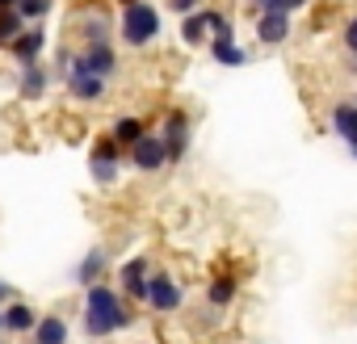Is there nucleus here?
Masks as SVG:
<instances>
[{"label": "nucleus", "instance_id": "nucleus-21", "mask_svg": "<svg viewBox=\"0 0 357 344\" xmlns=\"http://www.w3.org/2000/svg\"><path fill=\"white\" fill-rule=\"evenodd\" d=\"M340 51L344 55H357V13H349L344 26H340Z\"/></svg>", "mask_w": 357, "mask_h": 344}, {"label": "nucleus", "instance_id": "nucleus-26", "mask_svg": "<svg viewBox=\"0 0 357 344\" xmlns=\"http://www.w3.org/2000/svg\"><path fill=\"white\" fill-rule=\"evenodd\" d=\"M26 93H43V72H26Z\"/></svg>", "mask_w": 357, "mask_h": 344}, {"label": "nucleus", "instance_id": "nucleus-18", "mask_svg": "<svg viewBox=\"0 0 357 344\" xmlns=\"http://www.w3.org/2000/svg\"><path fill=\"white\" fill-rule=\"evenodd\" d=\"M114 139L126 143V147H135V143L143 139V122H139V118H122V122L114 126Z\"/></svg>", "mask_w": 357, "mask_h": 344}, {"label": "nucleus", "instance_id": "nucleus-7", "mask_svg": "<svg viewBox=\"0 0 357 344\" xmlns=\"http://www.w3.org/2000/svg\"><path fill=\"white\" fill-rule=\"evenodd\" d=\"M147 302H151L155 311L172 315L176 306H181V286H176L168 273H155V277H151V294H147Z\"/></svg>", "mask_w": 357, "mask_h": 344}, {"label": "nucleus", "instance_id": "nucleus-4", "mask_svg": "<svg viewBox=\"0 0 357 344\" xmlns=\"http://www.w3.org/2000/svg\"><path fill=\"white\" fill-rule=\"evenodd\" d=\"M164 147H168V159H181L185 151H190V118L181 114V109H172L168 118H164Z\"/></svg>", "mask_w": 357, "mask_h": 344}, {"label": "nucleus", "instance_id": "nucleus-2", "mask_svg": "<svg viewBox=\"0 0 357 344\" xmlns=\"http://www.w3.org/2000/svg\"><path fill=\"white\" fill-rule=\"evenodd\" d=\"M122 34L130 47H143L160 34V13L151 5H139V0H130V5L122 9Z\"/></svg>", "mask_w": 357, "mask_h": 344}, {"label": "nucleus", "instance_id": "nucleus-19", "mask_svg": "<svg viewBox=\"0 0 357 344\" xmlns=\"http://www.w3.org/2000/svg\"><path fill=\"white\" fill-rule=\"evenodd\" d=\"M38 47H43V34L34 30V34H26V38H17V42H13V55H17L22 63H30V59L38 55Z\"/></svg>", "mask_w": 357, "mask_h": 344}, {"label": "nucleus", "instance_id": "nucleus-28", "mask_svg": "<svg viewBox=\"0 0 357 344\" xmlns=\"http://www.w3.org/2000/svg\"><path fill=\"white\" fill-rule=\"evenodd\" d=\"M311 0H290V13H298V9H307Z\"/></svg>", "mask_w": 357, "mask_h": 344}, {"label": "nucleus", "instance_id": "nucleus-5", "mask_svg": "<svg viewBox=\"0 0 357 344\" xmlns=\"http://www.w3.org/2000/svg\"><path fill=\"white\" fill-rule=\"evenodd\" d=\"M130 159H135V168L155 172V168H164V164H168V147H164V139H160V134H143V139L130 147Z\"/></svg>", "mask_w": 357, "mask_h": 344}, {"label": "nucleus", "instance_id": "nucleus-30", "mask_svg": "<svg viewBox=\"0 0 357 344\" xmlns=\"http://www.w3.org/2000/svg\"><path fill=\"white\" fill-rule=\"evenodd\" d=\"M349 155H353V159H357V147H349Z\"/></svg>", "mask_w": 357, "mask_h": 344}, {"label": "nucleus", "instance_id": "nucleus-33", "mask_svg": "<svg viewBox=\"0 0 357 344\" xmlns=\"http://www.w3.org/2000/svg\"><path fill=\"white\" fill-rule=\"evenodd\" d=\"M353 101H357V97H353Z\"/></svg>", "mask_w": 357, "mask_h": 344}, {"label": "nucleus", "instance_id": "nucleus-8", "mask_svg": "<svg viewBox=\"0 0 357 344\" xmlns=\"http://www.w3.org/2000/svg\"><path fill=\"white\" fill-rule=\"evenodd\" d=\"M72 72H89V76H109L114 72V51L105 47V42H93L76 63H72Z\"/></svg>", "mask_w": 357, "mask_h": 344}, {"label": "nucleus", "instance_id": "nucleus-15", "mask_svg": "<svg viewBox=\"0 0 357 344\" xmlns=\"http://www.w3.org/2000/svg\"><path fill=\"white\" fill-rule=\"evenodd\" d=\"M101 76H89V72H72V93L76 97H84V101H93V97H101Z\"/></svg>", "mask_w": 357, "mask_h": 344}, {"label": "nucleus", "instance_id": "nucleus-27", "mask_svg": "<svg viewBox=\"0 0 357 344\" xmlns=\"http://www.w3.org/2000/svg\"><path fill=\"white\" fill-rule=\"evenodd\" d=\"M344 68H349V72L357 76V55H344Z\"/></svg>", "mask_w": 357, "mask_h": 344}, {"label": "nucleus", "instance_id": "nucleus-20", "mask_svg": "<svg viewBox=\"0 0 357 344\" xmlns=\"http://www.w3.org/2000/svg\"><path fill=\"white\" fill-rule=\"evenodd\" d=\"M101 265H105V256H101V252H89V256L80 260V269H76V281H84V286H89V281H97Z\"/></svg>", "mask_w": 357, "mask_h": 344}, {"label": "nucleus", "instance_id": "nucleus-11", "mask_svg": "<svg viewBox=\"0 0 357 344\" xmlns=\"http://www.w3.org/2000/svg\"><path fill=\"white\" fill-rule=\"evenodd\" d=\"M118 139H101L97 143V151H93V172H97V177L101 181H114V159H118Z\"/></svg>", "mask_w": 357, "mask_h": 344}, {"label": "nucleus", "instance_id": "nucleus-31", "mask_svg": "<svg viewBox=\"0 0 357 344\" xmlns=\"http://www.w3.org/2000/svg\"><path fill=\"white\" fill-rule=\"evenodd\" d=\"M5 5H13V0H0V9H5Z\"/></svg>", "mask_w": 357, "mask_h": 344}, {"label": "nucleus", "instance_id": "nucleus-24", "mask_svg": "<svg viewBox=\"0 0 357 344\" xmlns=\"http://www.w3.org/2000/svg\"><path fill=\"white\" fill-rule=\"evenodd\" d=\"M252 5H257V13H273V9L290 13V0H252Z\"/></svg>", "mask_w": 357, "mask_h": 344}, {"label": "nucleus", "instance_id": "nucleus-14", "mask_svg": "<svg viewBox=\"0 0 357 344\" xmlns=\"http://www.w3.org/2000/svg\"><path fill=\"white\" fill-rule=\"evenodd\" d=\"M202 17H206V26H211V42H215V38H236V22H231L223 9H202Z\"/></svg>", "mask_w": 357, "mask_h": 344}, {"label": "nucleus", "instance_id": "nucleus-10", "mask_svg": "<svg viewBox=\"0 0 357 344\" xmlns=\"http://www.w3.org/2000/svg\"><path fill=\"white\" fill-rule=\"evenodd\" d=\"M211 59H215V63H223V68H244L252 55H248L236 38H215V42H211Z\"/></svg>", "mask_w": 357, "mask_h": 344}, {"label": "nucleus", "instance_id": "nucleus-17", "mask_svg": "<svg viewBox=\"0 0 357 344\" xmlns=\"http://www.w3.org/2000/svg\"><path fill=\"white\" fill-rule=\"evenodd\" d=\"M63 340H68V327H63L59 315H51V319L38 323V344H63Z\"/></svg>", "mask_w": 357, "mask_h": 344}, {"label": "nucleus", "instance_id": "nucleus-22", "mask_svg": "<svg viewBox=\"0 0 357 344\" xmlns=\"http://www.w3.org/2000/svg\"><path fill=\"white\" fill-rule=\"evenodd\" d=\"M51 9V0H17V13L22 17H43Z\"/></svg>", "mask_w": 357, "mask_h": 344}, {"label": "nucleus", "instance_id": "nucleus-1", "mask_svg": "<svg viewBox=\"0 0 357 344\" xmlns=\"http://www.w3.org/2000/svg\"><path fill=\"white\" fill-rule=\"evenodd\" d=\"M126 323H130V311L118 302V294L109 286H93L89 302H84V331L89 336H109V331H118Z\"/></svg>", "mask_w": 357, "mask_h": 344}, {"label": "nucleus", "instance_id": "nucleus-25", "mask_svg": "<svg viewBox=\"0 0 357 344\" xmlns=\"http://www.w3.org/2000/svg\"><path fill=\"white\" fill-rule=\"evenodd\" d=\"M17 22H22V13H0V38H9L17 30Z\"/></svg>", "mask_w": 357, "mask_h": 344}, {"label": "nucleus", "instance_id": "nucleus-16", "mask_svg": "<svg viewBox=\"0 0 357 344\" xmlns=\"http://www.w3.org/2000/svg\"><path fill=\"white\" fill-rule=\"evenodd\" d=\"M5 327H9V331H26V327H34V311H30L26 302H13V306L5 311Z\"/></svg>", "mask_w": 357, "mask_h": 344}, {"label": "nucleus", "instance_id": "nucleus-29", "mask_svg": "<svg viewBox=\"0 0 357 344\" xmlns=\"http://www.w3.org/2000/svg\"><path fill=\"white\" fill-rule=\"evenodd\" d=\"M5 294H9V286H5V281H0V298H5Z\"/></svg>", "mask_w": 357, "mask_h": 344}, {"label": "nucleus", "instance_id": "nucleus-32", "mask_svg": "<svg viewBox=\"0 0 357 344\" xmlns=\"http://www.w3.org/2000/svg\"><path fill=\"white\" fill-rule=\"evenodd\" d=\"M0 327H5V315H0Z\"/></svg>", "mask_w": 357, "mask_h": 344}, {"label": "nucleus", "instance_id": "nucleus-23", "mask_svg": "<svg viewBox=\"0 0 357 344\" xmlns=\"http://www.w3.org/2000/svg\"><path fill=\"white\" fill-rule=\"evenodd\" d=\"M168 9H172V13H181V17H190V13L202 9V0H168Z\"/></svg>", "mask_w": 357, "mask_h": 344}, {"label": "nucleus", "instance_id": "nucleus-13", "mask_svg": "<svg viewBox=\"0 0 357 344\" xmlns=\"http://www.w3.org/2000/svg\"><path fill=\"white\" fill-rule=\"evenodd\" d=\"M236 294H240L236 277H215V281L206 286V298H211V306H231V302H236Z\"/></svg>", "mask_w": 357, "mask_h": 344}, {"label": "nucleus", "instance_id": "nucleus-3", "mask_svg": "<svg viewBox=\"0 0 357 344\" xmlns=\"http://www.w3.org/2000/svg\"><path fill=\"white\" fill-rule=\"evenodd\" d=\"M290 34H294V13H282V9L257 13V42L261 47H286Z\"/></svg>", "mask_w": 357, "mask_h": 344}, {"label": "nucleus", "instance_id": "nucleus-9", "mask_svg": "<svg viewBox=\"0 0 357 344\" xmlns=\"http://www.w3.org/2000/svg\"><path fill=\"white\" fill-rule=\"evenodd\" d=\"M122 286H126V294H135V298H147V294H151V277H147V260H143V256L126 260Z\"/></svg>", "mask_w": 357, "mask_h": 344}, {"label": "nucleus", "instance_id": "nucleus-6", "mask_svg": "<svg viewBox=\"0 0 357 344\" xmlns=\"http://www.w3.org/2000/svg\"><path fill=\"white\" fill-rule=\"evenodd\" d=\"M328 126H332V134H336L340 143L357 147V101H340V105H332Z\"/></svg>", "mask_w": 357, "mask_h": 344}, {"label": "nucleus", "instance_id": "nucleus-12", "mask_svg": "<svg viewBox=\"0 0 357 344\" xmlns=\"http://www.w3.org/2000/svg\"><path fill=\"white\" fill-rule=\"evenodd\" d=\"M206 38H211V26H206L202 9L190 13V17H181V42H185V47H202Z\"/></svg>", "mask_w": 357, "mask_h": 344}]
</instances>
